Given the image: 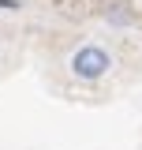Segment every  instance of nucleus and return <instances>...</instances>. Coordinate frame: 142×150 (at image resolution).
<instances>
[{"mask_svg": "<svg viewBox=\"0 0 142 150\" xmlns=\"http://www.w3.org/2000/svg\"><path fill=\"white\" fill-rule=\"evenodd\" d=\"M67 68L75 79H82V83H93V79H101V75L112 68V56L101 49V45H82V49H75L67 60Z\"/></svg>", "mask_w": 142, "mask_h": 150, "instance_id": "nucleus-1", "label": "nucleus"}, {"mask_svg": "<svg viewBox=\"0 0 142 150\" xmlns=\"http://www.w3.org/2000/svg\"><path fill=\"white\" fill-rule=\"evenodd\" d=\"M0 8H4V11H19L22 4H19V0H0Z\"/></svg>", "mask_w": 142, "mask_h": 150, "instance_id": "nucleus-2", "label": "nucleus"}]
</instances>
